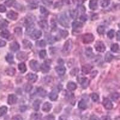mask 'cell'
Listing matches in <instances>:
<instances>
[{"mask_svg":"<svg viewBox=\"0 0 120 120\" xmlns=\"http://www.w3.org/2000/svg\"><path fill=\"white\" fill-rule=\"evenodd\" d=\"M58 21L62 26L66 28L69 27V19H68L66 13H63L60 15L58 18Z\"/></svg>","mask_w":120,"mask_h":120,"instance_id":"obj_1","label":"cell"},{"mask_svg":"<svg viewBox=\"0 0 120 120\" xmlns=\"http://www.w3.org/2000/svg\"><path fill=\"white\" fill-rule=\"evenodd\" d=\"M94 40V36L91 33H86L82 36V41L85 44H89L93 42Z\"/></svg>","mask_w":120,"mask_h":120,"instance_id":"obj_2","label":"cell"},{"mask_svg":"<svg viewBox=\"0 0 120 120\" xmlns=\"http://www.w3.org/2000/svg\"><path fill=\"white\" fill-rule=\"evenodd\" d=\"M30 67L33 70L36 71H38L40 70V64L36 60H31L30 62Z\"/></svg>","mask_w":120,"mask_h":120,"instance_id":"obj_3","label":"cell"},{"mask_svg":"<svg viewBox=\"0 0 120 120\" xmlns=\"http://www.w3.org/2000/svg\"><path fill=\"white\" fill-rule=\"evenodd\" d=\"M95 48L96 51L99 52H103L106 50V47L102 41H98L95 45Z\"/></svg>","mask_w":120,"mask_h":120,"instance_id":"obj_4","label":"cell"},{"mask_svg":"<svg viewBox=\"0 0 120 120\" xmlns=\"http://www.w3.org/2000/svg\"><path fill=\"white\" fill-rule=\"evenodd\" d=\"M103 105L104 107L106 109H108V110L112 109V108H113V105H112V102L109 98H104L103 101Z\"/></svg>","mask_w":120,"mask_h":120,"instance_id":"obj_5","label":"cell"},{"mask_svg":"<svg viewBox=\"0 0 120 120\" xmlns=\"http://www.w3.org/2000/svg\"><path fill=\"white\" fill-rule=\"evenodd\" d=\"M17 100H18V98L15 94H10L8 97V100H7V103L8 105H12L15 104L16 103Z\"/></svg>","mask_w":120,"mask_h":120,"instance_id":"obj_6","label":"cell"},{"mask_svg":"<svg viewBox=\"0 0 120 120\" xmlns=\"http://www.w3.org/2000/svg\"><path fill=\"white\" fill-rule=\"evenodd\" d=\"M40 69L43 73H48V71H49V70L51 69V67H50L49 64L48 63L47 61H46L43 64H41V66H40Z\"/></svg>","mask_w":120,"mask_h":120,"instance_id":"obj_7","label":"cell"},{"mask_svg":"<svg viewBox=\"0 0 120 120\" xmlns=\"http://www.w3.org/2000/svg\"><path fill=\"white\" fill-rule=\"evenodd\" d=\"M7 17L8 19L13 20V21H15V20H16L18 19V14L17 13L15 12L14 11H8L7 14Z\"/></svg>","mask_w":120,"mask_h":120,"instance_id":"obj_8","label":"cell"},{"mask_svg":"<svg viewBox=\"0 0 120 120\" xmlns=\"http://www.w3.org/2000/svg\"><path fill=\"white\" fill-rule=\"evenodd\" d=\"M37 76L35 74L33 73H28L26 76V79H27L28 81H30L31 82H35L37 80Z\"/></svg>","mask_w":120,"mask_h":120,"instance_id":"obj_9","label":"cell"},{"mask_svg":"<svg viewBox=\"0 0 120 120\" xmlns=\"http://www.w3.org/2000/svg\"><path fill=\"white\" fill-rule=\"evenodd\" d=\"M55 70H56V73H57L59 76H63L66 73V69L64 66H60L56 67L55 68Z\"/></svg>","mask_w":120,"mask_h":120,"instance_id":"obj_10","label":"cell"},{"mask_svg":"<svg viewBox=\"0 0 120 120\" xmlns=\"http://www.w3.org/2000/svg\"><path fill=\"white\" fill-rule=\"evenodd\" d=\"M41 35H42V33L39 30H35L31 34V37L33 38L34 40H37L40 38L41 37Z\"/></svg>","mask_w":120,"mask_h":120,"instance_id":"obj_11","label":"cell"},{"mask_svg":"<svg viewBox=\"0 0 120 120\" xmlns=\"http://www.w3.org/2000/svg\"><path fill=\"white\" fill-rule=\"evenodd\" d=\"M89 7L91 10H95L98 7V1L97 0H91L89 4Z\"/></svg>","mask_w":120,"mask_h":120,"instance_id":"obj_12","label":"cell"},{"mask_svg":"<svg viewBox=\"0 0 120 120\" xmlns=\"http://www.w3.org/2000/svg\"><path fill=\"white\" fill-rule=\"evenodd\" d=\"M10 48L11 49V51L13 52H16V51H18L20 49V46H19V43L16 41H13L11 43L10 45Z\"/></svg>","mask_w":120,"mask_h":120,"instance_id":"obj_13","label":"cell"},{"mask_svg":"<svg viewBox=\"0 0 120 120\" xmlns=\"http://www.w3.org/2000/svg\"><path fill=\"white\" fill-rule=\"evenodd\" d=\"M92 69V66L90 64H85L84 66H82V72L85 74H88L90 73L91 70Z\"/></svg>","mask_w":120,"mask_h":120,"instance_id":"obj_14","label":"cell"},{"mask_svg":"<svg viewBox=\"0 0 120 120\" xmlns=\"http://www.w3.org/2000/svg\"><path fill=\"white\" fill-rule=\"evenodd\" d=\"M71 48V41L70 40H67L66 41V43H64V46H63V51L64 52H68V51L70 50Z\"/></svg>","mask_w":120,"mask_h":120,"instance_id":"obj_15","label":"cell"},{"mask_svg":"<svg viewBox=\"0 0 120 120\" xmlns=\"http://www.w3.org/2000/svg\"><path fill=\"white\" fill-rule=\"evenodd\" d=\"M52 105H51L50 103L46 102L45 104H44L43 106L42 110L43 111H44V112H48L51 111V109H52Z\"/></svg>","mask_w":120,"mask_h":120,"instance_id":"obj_16","label":"cell"},{"mask_svg":"<svg viewBox=\"0 0 120 120\" xmlns=\"http://www.w3.org/2000/svg\"><path fill=\"white\" fill-rule=\"evenodd\" d=\"M6 73L7 75H8V76H13L15 75V73H16V70H15V68H13V67H8V68L6 70Z\"/></svg>","mask_w":120,"mask_h":120,"instance_id":"obj_17","label":"cell"},{"mask_svg":"<svg viewBox=\"0 0 120 120\" xmlns=\"http://www.w3.org/2000/svg\"><path fill=\"white\" fill-rule=\"evenodd\" d=\"M17 58L19 60H25L27 59V54L25 52H21L17 54Z\"/></svg>","mask_w":120,"mask_h":120,"instance_id":"obj_18","label":"cell"},{"mask_svg":"<svg viewBox=\"0 0 120 120\" xmlns=\"http://www.w3.org/2000/svg\"><path fill=\"white\" fill-rule=\"evenodd\" d=\"M83 26V23L81 22H78V21H75L72 23L73 28L74 30H78L79 28H81Z\"/></svg>","mask_w":120,"mask_h":120,"instance_id":"obj_19","label":"cell"},{"mask_svg":"<svg viewBox=\"0 0 120 120\" xmlns=\"http://www.w3.org/2000/svg\"><path fill=\"white\" fill-rule=\"evenodd\" d=\"M76 84L75 82H69L67 85V88L68 90L70 91H73V90L76 89Z\"/></svg>","mask_w":120,"mask_h":120,"instance_id":"obj_20","label":"cell"},{"mask_svg":"<svg viewBox=\"0 0 120 120\" xmlns=\"http://www.w3.org/2000/svg\"><path fill=\"white\" fill-rule=\"evenodd\" d=\"M49 97L52 101H55L58 98V94L55 91H52L49 95Z\"/></svg>","mask_w":120,"mask_h":120,"instance_id":"obj_21","label":"cell"},{"mask_svg":"<svg viewBox=\"0 0 120 120\" xmlns=\"http://www.w3.org/2000/svg\"><path fill=\"white\" fill-rule=\"evenodd\" d=\"M40 103H41V100H40L37 99L34 101V103H33V108H34L35 111H37L39 110Z\"/></svg>","mask_w":120,"mask_h":120,"instance_id":"obj_22","label":"cell"},{"mask_svg":"<svg viewBox=\"0 0 120 120\" xmlns=\"http://www.w3.org/2000/svg\"><path fill=\"white\" fill-rule=\"evenodd\" d=\"M38 25L41 28L44 30H47L48 28V23L46 21H41L38 22Z\"/></svg>","mask_w":120,"mask_h":120,"instance_id":"obj_23","label":"cell"},{"mask_svg":"<svg viewBox=\"0 0 120 120\" xmlns=\"http://www.w3.org/2000/svg\"><path fill=\"white\" fill-rule=\"evenodd\" d=\"M0 36L3 38H8L10 36V33L8 30H3L0 33Z\"/></svg>","mask_w":120,"mask_h":120,"instance_id":"obj_24","label":"cell"},{"mask_svg":"<svg viewBox=\"0 0 120 120\" xmlns=\"http://www.w3.org/2000/svg\"><path fill=\"white\" fill-rule=\"evenodd\" d=\"M78 108H79V109H82V110H85V109L86 108V102H85L83 100H81V101L79 102V103H78Z\"/></svg>","mask_w":120,"mask_h":120,"instance_id":"obj_25","label":"cell"},{"mask_svg":"<svg viewBox=\"0 0 120 120\" xmlns=\"http://www.w3.org/2000/svg\"><path fill=\"white\" fill-rule=\"evenodd\" d=\"M113 56L112 55V54H111L110 52H107L106 54V55H105V61L106 62H111V61H112V60H113Z\"/></svg>","mask_w":120,"mask_h":120,"instance_id":"obj_26","label":"cell"},{"mask_svg":"<svg viewBox=\"0 0 120 120\" xmlns=\"http://www.w3.org/2000/svg\"><path fill=\"white\" fill-rule=\"evenodd\" d=\"M18 68H19V70H20V71L21 73H25L26 71V67L25 66V63H20L19 64V66H18Z\"/></svg>","mask_w":120,"mask_h":120,"instance_id":"obj_27","label":"cell"},{"mask_svg":"<svg viewBox=\"0 0 120 120\" xmlns=\"http://www.w3.org/2000/svg\"><path fill=\"white\" fill-rule=\"evenodd\" d=\"M79 13L77 10H72L70 11V15L73 19H76L78 16Z\"/></svg>","mask_w":120,"mask_h":120,"instance_id":"obj_28","label":"cell"},{"mask_svg":"<svg viewBox=\"0 0 120 120\" xmlns=\"http://www.w3.org/2000/svg\"><path fill=\"white\" fill-rule=\"evenodd\" d=\"M111 51H112L114 53H117L120 51V47H119V45L116 43H114L111 46Z\"/></svg>","mask_w":120,"mask_h":120,"instance_id":"obj_29","label":"cell"},{"mask_svg":"<svg viewBox=\"0 0 120 120\" xmlns=\"http://www.w3.org/2000/svg\"><path fill=\"white\" fill-rule=\"evenodd\" d=\"M23 45L25 48H32V43L30 41H29L27 40H23Z\"/></svg>","mask_w":120,"mask_h":120,"instance_id":"obj_30","label":"cell"},{"mask_svg":"<svg viewBox=\"0 0 120 120\" xmlns=\"http://www.w3.org/2000/svg\"><path fill=\"white\" fill-rule=\"evenodd\" d=\"M7 112V108L5 106L0 107V116H2L6 114Z\"/></svg>","mask_w":120,"mask_h":120,"instance_id":"obj_31","label":"cell"},{"mask_svg":"<svg viewBox=\"0 0 120 120\" xmlns=\"http://www.w3.org/2000/svg\"><path fill=\"white\" fill-rule=\"evenodd\" d=\"M37 92H38L39 96H41V97H45L46 95V91L42 88H38L37 90Z\"/></svg>","mask_w":120,"mask_h":120,"instance_id":"obj_32","label":"cell"},{"mask_svg":"<svg viewBox=\"0 0 120 120\" xmlns=\"http://www.w3.org/2000/svg\"><path fill=\"white\" fill-rule=\"evenodd\" d=\"M6 60L8 63H11L13 62V56L11 53H8L6 56Z\"/></svg>","mask_w":120,"mask_h":120,"instance_id":"obj_33","label":"cell"},{"mask_svg":"<svg viewBox=\"0 0 120 120\" xmlns=\"http://www.w3.org/2000/svg\"><path fill=\"white\" fill-rule=\"evenodd\" d=\"M36 44H37V46L40 47V48H44V47L46 46V41H45V40H41L38 41Z\"/></svg>","mask_w":120,"mask_h":120,"instance_id":"obj_34","label":"cell"},{"mask_svg":"<svg viewBox=\"0 0 120 120\" xmlns=\"http://www.w3.org/2000/svg\"><path fill=\"white\" fill-rule=\"evenodd\" d=\"M111 3V0H102L101 3V6L102 7H106Z\"/></svg>","mask_w":120,"mask_h":120,"instance_id":"obj_35","label":"cell"},{"mask_svg":"<svg viewBox=\"0 0 120 120\" xmlns=\"http://www.w3.org/2000/svg\"><path fill=\"white\" fill-rule=\"evenodd\" d=\"M120 94L118 93H114L113 94H111V97L112 98V100H113V101H116L120 98Z\"/></svg>","mask_w":120,"mask_h":120,"instance_id":"obj_36","label":"cell"},{"mask_svg":"<svg viewBox=\"0 0 120 120\" xmlns=\"http://www.w3.org/2000/svg\"><path fill=\"white\" fill-rule=\"evenodd\" d=\"M91 98L93 101L97 102L99 100V96H98V94H96V93H93L91 94Z\"/></svg>","mask_w":120,"mask_h":120,"instance_id":"obj_37","label":"cell"},{"mask_svg":"<svg viewBox=\"0 0 120 120\" xmlns=\"http://www.w3.org/2000/svg\"><path fill=\"white\" fill-rule=\"evenodd\" d=\"M97 32L100 34H103L105 31V28L103 26H99L97 28Z\"/></svg>","mask_w":120,"mask_h":120,"instance_id":"obj_38","label":"cell"},{"mask_svg":"<svg viewBox=\"0 0 120 120\" xmlns=\"http://www.w3.org/2000/svg\"><path fill=\"white\" fill-rule=\"evenodd\" d=\"M93 50L91 48H86V56H88V57H91L93 55Z\"/></svg>","mask_w":120,"mask_h":120,"instance_id":"obj_39","label":"cell"},{"mask_svg":"<svg viewBox=\"0 0 120 120\" xmlns=\"http://www.w3.org/2000/svg\"><path fill=\"white\" fill-rule=\"evenodd\" d=\"M15 0H7L5 2V4H6V6H7V7H11V6H12L15 4Z\"/></svg>","mask_w":120,"mask_h":120,"instance_id":"obj_40","label":"cell"},{"mask_svg":"<svg viewBox=\"0 0 120 120\" xmlns=\"http://www.w3.org/2000/svg\"><path fill=\"white\" fill-rule=\"evenodd\" d=\"M40 13L43 15H48V10H46V8L44 7L43 6H40Z\"/></svg>","mask_w":120,"mask_h":120,"instance_id":"obj_41","label":"cell"},{"mask_svg":"<svg viewBox=\"0 0 120 120\" xmlns=\"http://www.w3.org/2000/svg\"><path fill=\"white\" fill-rule=\"evenodd\" d=\"M60 34H61V36L64 38H66L68 35V31H66V30H61V31H60Z\"/></svg>","mask_w":120,"mask_h":120,"instance_id":"obj_42","label":"cell"},{"mask_svg":"<svg viewBox=\"0 0 120 120\" xmlns=\"http://www.w3.org/2000/svg\"><path fill=\"white\" fill-rule=\"evenodd\" d=\"M47 53H46V51H45V50H41L40 52H39V56L41 58H45L46 56Z\"/></svg>","mask_w":120,"mask_h":120,"instance_id":"obj_43","label":"cell"},{"mask_svg":"<svg viewBox=\"0 0 120 120\" xmlns=\"http://www.w3.org/2000/svg\"><path fill=\"white\" fill-rule=\"evenodd\" d=\"M41 115H39V114H33L32 115L31 118H32V120H40V118H41Z\"/></svg>","mask_w":120,"mask_h":120,"instance_id":"obj_44","label":"cell"},{"mask_svg":"<svg viewBox=\"0 0 120 120\" xmlns=\"http://www.w3.org/2000/svg\"><path fill=\"white\" fill-rule=\"evenodd\" d=\"M114 34H115L114 30H111L108 33V36L109 38L112 39V38H113V37H114Z\"/></svg>","mask_w":120,"mask_h":120,"instance_id":"obj_45","label":"cell"},{"mask_svg":"<svg viewBox=\"0 0 120 120\" xmlns=\"http://www.w3.org/2000/svg\"><path fill=\"white\" fill-rule=\"evenodd\" d=\"M15 33H16L17 35H18V36H20V35H21L22 33V28H21L19 27L16 28L15 29Z\"/></svg>","mask_w":120,"mask_h":120,"instance_id":"obj_46","label":"cell"},{"mask_svg":"<svg viewBox=\"0 0 120 120\" xmlns=\"http://www.w3.org/2000/svg\"><path fill=\"white\" fill-rule=\"evenodd\" d=\"M86 78H84V77H82V76H79L78 77V81L79 82V83H81V84H82L86 80Z\"/></svg>","mask_w":120,"mask_h":120,"instance_id":"obj_47","label":"cell"},{"mask_svg":"<svg viewBox=\"0 0 120 120\" xmlns=\"http://www.w3.org/2000/svg\"><path fill=\"white\" fill-rule=\"evenodd\" d=\"M32 88H33V86H32L30 84H26L25 86V91L26 92H30Z\"/></svg>","mask_w":120,"mask_h":120,"instance_id":"obj_48","label":"cell"},{"mask_svg":"<svg viewBox=\"0 0 120 120\" xmlns=\"http://www.w3.org/2000/svg\"><path fill=\"white\" fill-rule=\"evenodd\" d=\"M78 72H79V69H78V68H75V69L72 70L70 71V75L71 76H76L78 73Z\"/></svg>","mask_w":120,"mask_h":120,"instance_id":"obj_49","label":"cell"},{"mask_svg":"<svg viewBox=\"0 0 120 120\" xmlns=\"http://www.w3.org/2000/svg\"><path fill=\"white\" fill-rule=\"evenodd\" d=\"M13 120H23V118H22L21 115H15V116H13Z\"/></svg>","mask_w":120,"mask_h":120,"instance_id":"obj_50","label":"cell"},{"mask_svg":"<svg viewBox=\"0 0 120 120\" xmlns=\"http://www.w3.org/2000/svg\"><path fill=\"white\" fill-rule=\"evenodd\" d=\"M6 11V8L4 5L1 4L0 5V12L1 13H4Z\"/></svg>","mask_w":120,"mask_h":120,"instance_id":"obj_51","label":"cell"},{"mask_svg":"<svg viewBox=\"0 0 120 120\" xmlns=\"http://www.w3.org/2000/svg\"><path fill=\"white\" fill-rule=\"evenodd\" d=\"M88 83H89L87 79H86V81H85V82H83V83H82V84H81V85H82V87H83V88H86L88 86Z\"/></svg>","mask_w":120,"mask_h":120,"instance_id":"obj_52","label":"cell"},{"mask_svg":"<svg viewBox=\"0 0 120 120\" xmlns=\"http://www.w3.org/2000/svg\"><path fill=\"white\" fill-rule=\"evenodd\" d=\"M51 26H52V30H55V29L56 28V23L55 22V21H53L52 20L51 21Z\"/></svg>","mask_w":120,"mask_h":120,"instance_id":"obj_53","label":"cell"},{"mask_svg":"<svg viewBox=\"0 0 120 120\" xmlns=\"http://www.w3.org/2000/svg\"><path fill=\"white\" fill-rule=\"evenodd\" d=\"M43 2L45 4L47 5V6H49V5H51L52 4V1L51 0H43Z\"/></svg>","mask_w":120,"mask_h":120,"instance_id":"obj_54","label":"cell"},{"mask_svg":"<svg viewBox=\"0 0 120 120\" xmlns=\"http://www.w3.org/2000/svg\"><path fill=\"white\" fill-rule=\"evenodd\" d=\"M6 45V42L3 40L0 39V48L5 46Z\"/></svg>","mask_w":120,"mask_h":120,"instance_id":"obj_55","label":"cell"},{"mask_svg":"<svg viewBox=\"0 0 120 120\" xmlns=\"http://www.w3.org/2000/svg\"><path fill=\"white\" fill-rule=\"evenodd\" d=\"M80 19L83 22H85L86 21V19H87V18H86V16H85V15H81V17H80Z\"/></svg>","mask_w":120,"mask_h":120,"instance_id":"obj_56","label":"cell"},{"mask_svg":"<svg viewBox=\"0 0 120 120\" xmlns=\"http://www.w3.org/2000/svg\"><path fill=\"white\" fill-rule=\"evenodd\" d=\"M62 3L64 4L68 5V4H70V0H62Z\"/></svg>","mask_w":120,"mask_h":120,"instance_id":"obj_57","label":"cell"},{"mask_svg":"<svg viewBox=\"0 0 120 120\" xmlns=\"http://www.w3.org/2000/svg\"><path fill=\"white\" fill-rule=\"evenodd\" d=\"M101 120H111V118L109 116H103L101 118Z\"/></svg>","mask_w":120,"mask_h":120,"instance_id":"obj_58","label":"cell"},{"mask_svg":"<svg viewBox=\"0 0 120 120\" xmlns=\"http://www.w3.org/2000/svg\"><path fill=\"white\" fill-rule=\"evenodd\" d=\"M26 106H21V108H20V111H21V112H24L25 111H26Z\"/></svg>","mask_w":120,"mask_h":120,"instance_id":"obj_59","label":"cell"},{"mask_svg":"<svg viewBox=\"0 0 120 120\" xmlns=\"http://www.w3.org/2000/svg\"><path fill=\"white\" fill-rule=\"evenodd\" d=\"M116 40H118V41L120 40V31H118L116 33Z\"/></svg>","mask_w":120,"mask_h":120,"instance_id":"obj_60","label":"cell"},{"mask_svg":"<svg viewBox=\"0 0 120 120\" xmlns=\"http://www.w3.org/2000/svg\"><path fill=\"white\" fill-rule=\"evenodd\" d=\"M90 120H98V118L95 115H93V116H91V118H90Z\"/></svg>","mask_w":120,"mask_h":120,"instance_id":"obj_61","label":"cell"},{"mask_svg":"<svg viewBox=\"0 0 120 120\" xmlns=\"http://www.w3.org/2000/svg\"><path fill=\"white\" fill-rule=\"evenodd\" d=\"M82 1H86V0H82Z\"/></svg>","mask_w":120,"mask_h":120,"instance_id":"obj_62","label":"cell"}]
</instances>
